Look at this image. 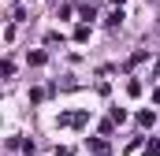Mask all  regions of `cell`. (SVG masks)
Wrapping results in <instances>:
<instances>
[{"label":"cell","mask_w":160,"mask_h":156,"mask_svg":"<svg viewBox=\"0 0 160 156\" xmlns=\"http://www.w3.org/2000/svg\"><path fill=\"white\" fill-rule=\"evenodd\" d=\"M89 149H93V153H97V156H108V141H93Z\"/></svg>","instance_id":"cell-1"},{"label":"cell","mask_w":160,"mask_h":156,"mask_svg":"<svg viewBox=\"0 0 160 156\" xmlns=\"http://www.w3.org/2000/svg\"><path fill=\"white\" fill-rule=\"evenodd\" d=\"M153 119H157L153 112H142V115H138V123H142V126H153Z\"/></svg>","instance_id":"cell-2"},{"label":"cell","mask_w":160,"mask_h":156,"mask_svg":"<svg viewBox=\"0 0 160 156\" xmlns=\"http://www.w3.org/2000/svg\"><path fill=\"white\" fill-rule=\"evenodd\" d=\"M149 156H160V145H157V141H153V145H149Z\"/></svg>","instance_id":"cell-3"}]
</instances>
